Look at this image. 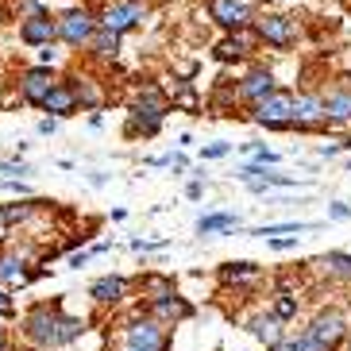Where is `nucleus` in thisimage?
<instances>
[{
    "label": "nucleus",
    "instance_id": "1",
    "mask_svg": "<svg viewBox=\"0 0 351 351\" xmlns=\"http://www.w3.org/2000/svg\"><path fill=\"white\" fill-rule=\"evenodd\" d=\"M85 324L82 317H66L62 305L54 301V305H35L27 317H23V340L32 343V348H43V351H54V348H66V343L82 340L85 336Z\"/></svg>",
    "mask_w": 351,
    "mask_h": 351
},
{
    "label": "nucleus",
    "instance_id": "2",
    "mask_svg": "<svg viewBox=\"0 0 351 351\" xmlns=\"http://www.w3.org/2000/svg\"><path fill=\"white\" fill-rule=\"evenodd\" d=\"M351 332V320L340 305H320L309 317V324L293 336L298 351H340Z\"/></svg>",
    "mask_w": 351,
    "mask_h": 351
},
{
    "label": "nucleus",
    "instance_id": "3",
    "mask_svg": "<svg viewBox=\"0 0 351 351\" xmlns=\"http://www.w3.org/2000/svg\"><path fill=\"white\" fill-rule=\"evenodd\" d=\"M166 112H170V101L162 97V89L158 85H147L143 93L135 97V104H132V120H128V132L132 135H155L158 128H162V120H166Z\"/></svg>",
    "mask_w": 351,
    "mask_h": 351
},
{
    "label": "nucleus",
    "instance_id": "4",
    "mask_svg": "<svg viewBox=\"0 0 351 351\" xmlns=\"http://www.w3.org/2000/svg\"><path fill=\"white\" fill-rule=\"evenodd\" d=\"M251 120L270 128V132H289V128H293V93L270 89L267 97H258V101L251 104Z\"/></svg>",
    "mask_w": 351,
    "mask_h": 351
},
{
    "label": "nucleus",
    "instance_id": "5",
    "mask_svg": "<svg viewBox=\"0 0 351 351\" xmlns=\"http://www.w3.org/2000/svg\"><path fill=\"white\" fill-rule=\"evenodd\" d=\"M124 343L132 348H151V351H170V336H166V324L155 320L151 313L147 317H135L124 328Z\"/></svg>",
    "mask_w": 351,
    "mask_h": 351
},
{
    "label": "nucleus",
    "instance_id": "6",
    "mask_svg": "<svg viewBox=\"0 0 351 351\" xmlns=\"http://www.w3.org/2000/svg\"><path fill=\"white\" fill-rule=\"evenodd\" d=\"M255 23V39L270 43V47H278V51H286V47H293L298 43V27H293V20L289 16H282V12H267V16H258Z\"/></svg>",
    "mask_w": 351,
    "mask_h": 351
},
{
    "label": "nucleus",
    "instance_id": "7",
    "mask_svg": "<svg viewBox=\"0 0 351 351\" xmlns=\"http://www.w3.org/2000/svg\"><path fill=\"white\" fill-rule=\"evenodd\" d=\"M147 20V4L143 0H112L108 8L101 12V20L97 23H104V27H112V32H135L139 23Z\"/></svg>",
    "mask_w": 351,
    "mask_h": 351
},
{
    "label": "nucleus",
    "instance_id": "8",
    "mask_svg": "<svg viewBox=\"0 0 351 351\" xmlns=\"http://www.w3.org/2000/svg\"><path fill=\"white\" fill-rule=\"evenodd\" d=\"M208 16L224 32H239V27H251V20H255V0H208Z\"/></svg>",
    "mask_w": 351,
    "mask_h": 351
},
{
    "label": "nucleus",
    "instance_id": "9",
    "mask_svg": "<svg viewBox=\"0 0 351 351\" xmlns=\"http://www.w3.org/2000/svg\"><path fill=\"white\" fill-rule=\"evenodd\" d=\"M93 32H97V20H93V12H85V8H73L58 20V39L70 43V47H85Z\"/></svg>",
    "mask_w": 351,
    "mask_h": 351
},
{
    "label": "nucleus",
    "instance_id": "10",
    "mask_svg": "<svg viewBox=\"0 0 351 351\" xmlns=\"http://www.w3.org/2000/svg\"><path fill=\"white\" fill-rule=\"evenodd\" d=\"M20 39L27 43V47H51V43L58 39V20H51L47 12H35V16H27V20L20 23Z\"/></svg>",
    "mask_w": 351,
    "mask_h": 351
},
{
    "label": "nucleus",
    "instance_id": "11",
    "mask_svg": "<svg viewBox=\"0 0 351 351\" xmlns=\"http://www.w3.org/2000/svg\"><path fill=\"white\" fill-rule=\"evenodd\" d=\"M54 70L51 66H27V70L20 73V93H23V101H32V104H39L43 97L54 89Z\"/></svg>",
    "mask_w": 351,
    "mask_h": 351
},
{
    "label": "nucleus",
    "instance_id": "12",
    "mask_svg": "<svg viewBox=\"0 0 351 351\" xmlns=\"http://www.w3.org/2000/svg\"><path fill=\"white\" fill-rule=\"evenodd\" d=\"M151 317L162 320V324H182V320L193 317V305H189L178 289H170V293H162V298L151 301Z\"/></svg>",
    "mask_w": 351,
    "mask_h": 351
},
{
    "label": "nucleus",
    "instance_id": "13",
    "mask_svg": "<svg viewBox=\"0 0 351 351\" xmlns=\"http://www.w3.org/2000/svg\"><path fill=\"white\" fill-rule=\"evenodd\" d=\"M293 128H298V132L324 128V101H320L317 93H298L293 97Z\"/></svg>",
    "mask_w": 351,
    "mask_h": 351
},
{
    "label": "nucleus",
    "instance_id": "14",
    "mask_svg": "<svg viewBox=\"0 0 351 351\" xmlns=\"http://www.w3.org/2000/svg\"><path fill=\"white\" fill-rule=\"evenodd\" d=\"M320 101H324V128L351 124V85H336Z\"/></svg>",
    "mask_w": 351,
    "mask_h": 351
},
{
    "label": "nucleus",
    "instance_id": "15",
    "mask_svg": "<svg viewBox=\"0 0 351 351\" xmlns=\"http://www.w3.org/2000/svg\"><path fill=\"white\" fill-rule=\"evenodd\" d=\"M255 43H258V39L247 32V27H239V32H228L224 39L213 47V58H217V62H236V58H247Z\"/></svg>",
    "mask_w": 351,
    "mask_h": 351
},
{
    "label": "nucleus",
    "instance_id": "16",
    "mask_svg": "<svg viewBox=\"0 0 351 351\" xmlns=\"http://www.w3.org/2000/svg\"><path fill=\"white\" fill-rule=\"evenodd\" d=\"M39 108L51 112L54 120H58V116H73L77 112V93H73V85L70 82H54V89L39 101Z\"/></svg>",
    "mask_w": 351,
    "mask_h": 351
},
{
    "label": "nucleus",
    "instance_id": "17",
    "mask_svg": "<svg viewBox=\"0 0 351 351\" xmlns=\"http://www.w3.org/2000/svg\"><path fill=\"white\" fill-rule=\"evenodd\" d=\"M220 282H224V286H236V289L258 286V282H263V267H258V263H247V258H243V263H224V267H220Z\"/></svg>",
    "mask_w": 351,
    "mask_h": 351
},
{
    "label": "nucleus",
    "instance_id": "18",
    "mask_svg": "<svg viewBox=\"0 0 351 351\" xmlns=\"http://www.w3.org/2000/svg\"><path fill=\"white\" fill-rule=\"evenodd\" d=\"M309 267H317L332 282H351V251H328V255L313 258Z\"/></svg>",
    "mask_w": 351,
    "mask_h": 351
},
{
    "label": "nucleus",
    "instance_id": "19",
    "mask_svg": "<svg viewBox=\"0 0 351 351\" xmlns=\"http://www.w3.org/2000/svg\"><path fill=\"white\" fill-rule=\"evenodd\" d=\"M247 332L255 336L258 343H267V348H270L274 340H282V336H286V324H282L274 313H255V317L247 320Z\"/></svg>",
    "mask_w": 351,
    "mask_h": 351
},
{
    "label": "nucleus",
    "instance_id": "20",
    "mask_svg": "<svg viewBox=\"0 0 351 351\" xmlns=\"http://www.w3.org/2000/svg\"><path fill=\"white\" fill-rule=\"evenodd\" d=\"M270 89H278V85H274V73L270 70H251L247 77H243V82H239V101H247V104H255L258 97H267Z\"/></svg>",
    "mask_w": 351,
    "mask_h": 351
},
{
    "label": "nucleus",
    "instance_id": "21",
    "mask_svg": "<svg viewBox=\"0 0 351 351\" xmlns=\"http://www.w3.org/2000/svg\"><path fill=\"white\" fill-rule=\"evenodd\" d=\"M89 293H93L97 305H120L128 298V278H101V282H93Z\"/></svg>",
    "mask_w": 351,
    "mask_h": 351
},
{
    "label": "nucleus",
    "instance_id": "22",
    "mask_svg": "<svg viewBox=\"0 0 351 351\" xmlns=\"http://www.w3.org/2000/svg\"><path fill=\"white\" fill-rule=\"evenodd\" d=\"M85 47H89L97 58H116V51H120V32L104 27V23H97V32L89 35V43H85Z\"/></svg>",
    "mask_w": 351,
    "mask_h": 351
},
{
    "label": "nucleus",
    "instance_id": "23",
    "mask_svg": "<svg viewBox=\"0 0 351 351\" xmlns=\"http://www.w3.org/2000/svg\"><path fill=\"white\" fill-rule=\"evenodd\" d=\"M232 228H239L236 213H208V217L197 220V232L201 236H217V232H232Z\"/></svg>",
    "mask_w": 351,
    "mask_h": 351
},
{
    "label": "nucleus",
    "instance_id": "24",
    "mask_svg": "<svg viewBox=\"0 0 351 351\" xmlns=\"http://www.w3.org/2000/svg\"><path fill=\"white\" fill-rule=\"evenodd\" d=\"M270 313H274L282 324H289V320H298V313H301V298H298V293H289V289H278V293H274Z\"/></svg>",
    "mask_w": 351,
    "mask_h": 351
},
{
    "label": "nucleus",
    "instance_id": "25",
    "mask_svg": "<svg viewBox=\"0 0 351 351\" xmlns=\"http://www.w3.org/2000/svg\"><path fill=\"white\" fill-rule=\"evenodd\" d=\"M27 270H23L20 255H0V286H23Z\"/></svg>",
    "mask_w": 351,
    "mask_h": 351
},
{
    "label": "nucleus",
    "instance_id": "26",
    "mask_svg": "<svg viewBox=\"0 0 351 351\" xmlns=\"http://www.w3.org/2000/svg\"><path fill=\"white\" fill-rule=\"evenodd\" d=\"M320 224H298V220H289V224H267V228H255V236H282V232H317Z\"/></svg>",
    "mask_w": 351,
    "mask_h": 351
},
{
    "label": "nucleus",
    "instance_id": "27",
    "mask_svg": "<svg viewBox=\"0 0 351 351\" xmlns=\"http://www.w3.org/2000/svg\"><path fill=\"white\" fill-rule=\"evenodd\" d=\"M351 217V205H343V201H332L328 205V220H348Z\"/></svg>",
    "mask_w": 351,
    "mask_h": 351
},
{
    "label": "nucleus",
    "instance_id": "28",
    "mask_svg": "<svg viewBox=\"0 0 351 351\" xmlns=\"http://www.w3.org/2000/svg\"><path fill=\"white\" fill-rule=\"evenodd\" d=\"M228 151H232V143H213V147H205V151H201V158H224Z\"/></svg>",
    "mask_w": 351,
    "mask_h": 351
},
{
    "label": "nucleus",
    "instance_id": "29",
    "mask_svg": "<svg viewBox=\"0 0 351 351\" xmlns=\"http://www.w3.org/2000/svg\"><path fill=\"white\" fill-rule=\"evenodd\" d=\"M0 174L12 178V174H32V170H27L23 162H0Z\"/></svg>",
    "mask_w": 351,
    "mask_h": 351
},
{
    "label": "nucleus",
    "instance_id": "30",
    "mask_svg": "<svg viewBox=\"0 0 351 351\" xmlns=\"http://www.w3.org/2000/svg\"><path fill=\"white\" fill-rule=\"evenodd\" d=\"M267 351H298V343H293V336H289V332H286V336H282V340H274V343H270Z\"/></svg>",
    "mask_w": 351,
    "mask_h": 351
},
{
    "label": "nucleus",
    "instance_id": "31",
    "mask_svg": "<svg viewBox=\"0 0 351 351\" xmlns=\"http://www.w3.org/2000/svg\"><path fill=\"white\" fill-rule=\"evenodd\" d=\"M270 247H274V251H293V247H298V239H293V236H289V239H270Z\"/></svg>",
    "mask_w": 351,
    "mask_h": 351
},
{
    "label": "nucleus",
    "instance_id": "32",
    "mask_svg": "<svg viewBox=\"0 0 351 351\" xmlns=\"http://www.w3.org/2000/svg\"><path fill=\"white\" fill-rule=\"evenodd\" d=\"M0 317H12V298L0 289Z\"/></svg>",
    "mask_w": 351,
    "mask_h": 351
},
{
    "label": "nucleus",
    "instance_id": "33",
    "mask_svg": "<svg viewBox=\"0 0 351 351\" xmlns=\"http://www.w3.org/2000/svg\"><path fill=\"white\" fill-rule=\"evenodd\" d=\"M186 193H189V197H193V201H197V197L205 193V189H201V182H189V186H186Z\"/></svg>",
    "mask_w": 351,
    "mask_h": 351
},
{
    "label": "nucleus",
    "instance_id": "34",
    "mask_svg": "<svg viewBox=\"0 0 351 351\" xmlns=\"http://www.w3.org/2000/svg\"><path fill=\"white\" fill-rule=\"evenodd\" d=\"M39 132H43V135H51V132H54V116H47V120H43Z\"/></svg>",
    "mask_w": 351,
    "mask_h": 351
},
{
    "label": "nucleus",
    "instance_id": "35",
    "mask_svg": "<svg viewBox=\"0 0 351 351\" xmlns=\"http://www.w3.org/2000/svg\"><path fill=\"white\" fill-rule=\"evenodd\" d=\"M0 351H8V328L0 324Z\"/></svg>",
    "mask_w": 351,
    "mask_h": 351
},
{
    "label": "nucleus",
    "instance_id": "36",
    "mask_svg": "<svg viewBox=\"0 0 351 351\" xmlns=\"http://www.w3.org/2000/svg\"><path fill=\"white\" fill-rule=\"evenodd\" d=\"M120 351H151V348H132V343H124Z\"/></svg>",
    "mask_w": 351,
    "mask_h": 351
},
{
    "label": "nucleus",
    "instance_id": "37",
    "mask_svg": "<svg viewBox=\"0 0 351 351\" xmlns=\"http://www.w3.org/2000/svg\"><path fill=\"white\" fill-rule=\"evenodd\" d=\"M340 151H351V139H343V143H340Z\"/></svg>",
    "mask_w": 351,
    "mask_h": 351
},
{
    "label": "nucleus",
    "instance_id": "38",
    "mask_svg": "<svg viewBox=\"0 0 351 351\" xmlns=\"http://www.w3.org/2000/svg\"><path fill=\"white\" fill-rule=\"evenodd\" d=\"M343 351H351V332H348V340H343Z\"/></svg>",
    "mask_w": 351,
    "mask_h": 351
},
{
    "label": "nucleus",
    "instance_id": "39",
    "mask_svg": "<svg viewBox=\"0 0 351 351\" xmlns=\"http://www.w3.org/2000/svg\"><path fill=\"white\" fill-rule=\"evenodd\" d=\"M348 166H351V162H348Z\"/></svg>",
    "mask_w": 351,
    "mask_h": 351
}]
</instances>
